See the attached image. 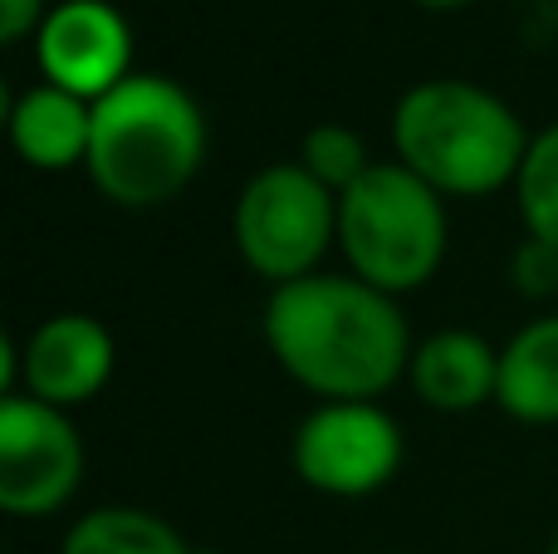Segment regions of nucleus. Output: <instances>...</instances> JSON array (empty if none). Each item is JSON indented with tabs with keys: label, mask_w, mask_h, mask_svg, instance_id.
Wrapping results in <instances>:
<instances>
[{
	"label": "nucleus",
	"mask_w": 558,
	"mask_h": 554,
	"mask_svg": "<svg viewBox=\"0 0 558 554\" xmlns=\"http://www.w3.org/2000/svg\"><path fill=\"white\" fill-rule=\"evenodd\" d=\"M549 554H558V540H554V550H549Z\"/></svg>",
	"instance_id": "aec40b11"
},
{
	"label": "nucleus",
	"mask_w": 558,
	"mask_h": 554,
	"mask_svg": "<svg viewBox=\"0 0 558 554\" xmlns=\"http://www.w3.org/2000/svg\"><path fill=\"white\" fill-rule=\"evenodd\" d=\"M118 369V339L98 314H49L25 339L0 344V383L10 393L45 402V408L74 412L108 388Z\"/></svg>",
	"instance_id": "6e6552de"
},
{
	"label": "nucleus",
	"mask_w": 558,
	"mask_h": 554,
	"mask_svg": "<svg viewBox=\"0 0 558 554\" xmlns=\"http://www.w3.org/2000/svg\"><path fill=\"white\" fill-rule=\"evenodd\" d=\"M231 236L251 275L279 290L314 275L328 245H338V196L299 162H270L235 196Z\"/></svg>",
	"instance_id": "39448f33"
},
{
	"label": "nucleus",
	"mask_w": 558,
	"mask_h": 554,
	"mask_svg": "<svg viewBox=\"0 0 558 554\" xmlns=\"http://www.w3.org/2000/svg\"><path fill=\"white\" fill-rule=\"evenodd\" d=\"M49 15V0H0V45L35 39Z\"/></svg>",
	"instance_id": "f3484780"
},
{
	"label": "nucleus",
	"mask_w": 558,
	"mask_h": 554,
	"mask_svg": "<svg viewBox=\"0 0 558 554\" xmlns=\"http://www.w3.org/2000/svg\"><path fill=\"white\" fill-rule=\"evenodd\" d=\"M510 285L524 300H549V294H558V251L534 241V236H524L510 255Z\"/></svg>",
	"instance_id": "dca6fc26"
},
{
	"label": "nucleus",
	"mask_w": 558,
	"mask_h": 554,
	"mask_svg": "<svg viewBox=\"0 0 558 554\" xmlns=\"http://www.w3.org/2000/svg\"><path fill=\"white\" fill-rule=\"evenodd\" d=\"M514 202H520L524 236L558 251V123L530 137V153L514 177Z\"/></svg>",
	"instance_id": "4468645a"
},
{
	"label": "nucleus",
	"mask_w": 558,
	"mask_h": 554,
	"mask_svg": "<svg viewBox=\"0 0 558 554\" xmlns=\"http://www.w3.org/2000/svg\"><path fill=\"white\" fill-rule=\"evenodd\" d=\"M446 245H451L446 196L407 172L397 157L373 162L338 196V251L348 261V275L392 300L436 280Z\"/></svg>",
	"instance_id": "20e7f679"
},
{
	"label": "nucleus",
	"mask_w": 558,
	"mask_h": 554,
	"mask_svg": "<svg viewBox=\"0 0 558 554\" xmlns=\"http://www.w3.org/2000/svg\"><path fill=\"white\" fill-rule=\"evenodd\" d=\"M407 437L383 402H314L289 442V467L308 491L363 501L392 486Z\"/></svg>",
	"instance_id": "423d86ee"
},
{
	"label": "nucleus",
	"mask_w": 558,
	"mask_h": 554,
	"mask_svg": "<svg viewBox=\"0 0 558 554\" xmlns=\"http://www.w3.org/2000/svg\"><path fill=\"white\" fill-rule=\"evenodd\" d=\"M407 383L436 412H475L485 402H495L500 349L475 329H436L426 339H416Z\"/></svg>",
	"instance_id": "9d476101"
},
{
	"label": "nucleus",
	"mask_w": 558,
	"mask_h": 554,
	"mask_svg": "<svg viewBox=\"0 0 558 554\" xmlns=\"http://www.w3.org/2000/svg\"><path fill=\"white\" fill-rule=\"evenodd\" d=\"M260 334L284 378L314 393V402H383L416 349L392 294L328 270L270 290Z\"/></svg>",
	"instance_id": "f257e3e1"
},
{
	"label": "nucleus",
	"mask_w": 558,
	"mask_h": 554,
	"mask_svg": "<svg viewBox=\"0 0 558 554\" xmlns=\"http://www.w3.org/2000/svg\"><path fill=\"white\" fill-rule=\"evenodd\" d=\"M39 79L64 94L98 104L108 98L133 69V29L123 10L108 0H59L49 5L45 25L35 35Z\"/></svg>",
	"instance_id": "1a4fd4ad"
},
{
	"label": "nucleus",
	"mask_w": 558,
	"mask_h": 554,
	"mask_svg": "<svg viewBox=\"0 0 558 554\" xmlns=\"http://www.w3.org/2000/svg\"><path fill=\"white\" fill-rule=\"evenodd\" d=\"M299 167H304L308 177H318V182L328 186L333 196H343L348 186L357 182V177L373 167V157H367V143L363 133H353L348 123H314L304 137H299Z\"/></svg>",
	"instance_id": "2eb2a0df"
},
{
	"label": "nucleus",
	"mask_w": 558,
	"mask_h": 554,
	"mask_svg": "<svg viewBox=\"0 0 558 554\" xmlns=\"http://www.w3.org/2000/svg\"><path fill=\"white\" fill-rule=\"evenodd\" d=\"M530 137L495 88L471 79H422L392 108V153L441 196H495L514 186Z\"/></svg>",
	"instance_id": "7ed1b4c3"
},
{
	"label": "nucleus",
	"mask_w": 558,
	"mask_h": 554,
	"mask_svg": "<svg viewBox=\"0 0 558 554\" xmlns=\"http://www.w3.org/2000/svg\"><path fill=\"white\" fill-rule=\"evenodd\" d=\"M206 162V113L177 79L128 74L94 104L88 182L123 212H157L196 182Z\"/></svg>",
	"instance_id": "f03ea898"
},
{
	"label": "nucleus",
	"mask_w": 558,
	"mask_h": 554,
	"mask_svg": "<svg viewBox=\"0 0 558 554\" xmlns=\"http://www.w3.org/2000/svg\"><path fill=\"white\" fill-rule=\"evenodd\" d=\"M10 147L35 172H74L88 162V137H94V104L64 94L54 84H29L5 108Z\"/></svg>",
	"instance_id": "9b49d317"
},
{
	"label": "nucleus",
	"mask_w": 558,
	"mask_h": 554,
	"mask_svg": "<svg viewBox=\"0 0 558 554\" xmlns=\"http://www.w3.org/2000/svg\"><path fill=\"white\" fill-rule=\"evenodd\" d=\"M416 10H461V5H471V0H412Z\"/></svg>",
	"instance_id": "a211bd4d"
},
{
	"label": "nucleus",
	"mask_w": 558,
	"mask_h": 554,
	"mask_svg": "<svg viewBox=\"0 0 558 554\" xmlns=\"http://www.w3.org/2000/svg\"><path fill=\"white\" fill-rule=\"evenodd\" d=\"M84 486V437L69 412L10 393L0 402V510L10 520L59 516Z\"/></svg>",
	"instance_id": "0eeeda50"
},
{
	"label": "nucleus",
	"mask_w": 558,
	"mask_h": 554,
	"mask_svg": "<svg viewBox=\"0 0 558 554\" xmlns=\"http://www.w3.org/2000/svg\"><path fill=\"white\" fill-rule=\"evenodd\" d=\"M59 554H196L172 520L143 506L84 510L59 540Z\"/></svg>",
	"instance_id": "ddd939ff"
},
{
	"label": "nucleus",
	"mask_w": 558,
	"mask_h": 554,
	"mask_svg": "<svg viewBox=\"0 0 558 554\" xmlns=\"http://www.w3.org/2000/svg\"><path fill=\"white\" fill-rule=\"evenodd\" d=\"M377 554H407V550H377Z\"/></svg>",
	"instance_id": "6ab92c4d"
},
{
	"label": "nucleus",
	"mask_w": 558,
	"mask_h": 554,
	"mask_svg": "<svg viewBox=\"0 0 558 554\" xmlns=\"http://www.w3.org/2000/svg\"><path fill=\"white\" fill-rule=\"evenodd\" d=\"M495 408L524 427H554L558 422V314L520 324L500 344Z\"/></svg>",
	"instance_id": "f8f14e48"
}]
</instances>
